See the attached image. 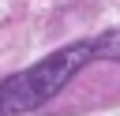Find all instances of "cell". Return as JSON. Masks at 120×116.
<instances>
[{
    "instance_id": "6da1fadb",
    "label": "cell",
    "mask_w": 120,
    "mask_h": 116,
    "mask_svg": "<svg viewBox=\"0 0 120 116\" xmlns=\"http://www.w3.org/2000/svg\"><path fill=\"white\" fill-rule=\"evenodd\" d=\"M94 60V41H75V45H64L56 52H49L45 60H38L34 67L11 75L0 82V101L11 116L19 112H34L38 105H45L49 97H56L86 64Z\"/></svg>"
},
{
    "instance_id": "7a4b0ae2",
    "label": "cell",
    "mask_w": 120,
    "mask_h": 116,
    "mask_svg": "<svg viewBox=\"0 0 120 116\" xmlns=\"http://www.w3.org/2000/svg\"><path fill=\"white\" fill-rule=\"evenodd\" d=\"M94 56L98 60H120V26L105 30L101 37H94Z\"/></svg>"
},
{
    "instance_id": "3957f363",
    "label": "cell",
    "mask_w": 120,
    "mask_h": 116,
    "mask_svg": "<svg viewBox=\"0 0 120 116\" xmlns=\"http://www.w3.org/2000/svg\"><path fill=\"white\" fill-rule=\"evenodd\" d=\"M0 116H11V112H8V109H4V101H0Z\"/></svg>"
}]
</instances>
